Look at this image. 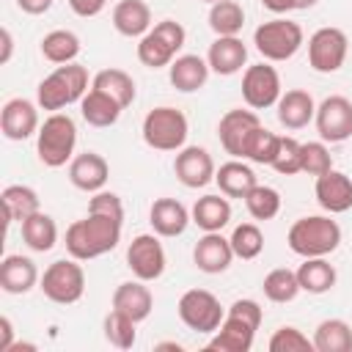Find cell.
I'll return each instance as SVG.
<instances>
[{"mask_svg": "<svg viewBox=\"0 0 352 352\" xmlns=\"http://www.w3.org/2000/svg\"><path fill=\"white\" fill-rule=\"evenodd\" d=\"M121 228L124 220L102 212H88L82 220H74L66 228V250L77 261H91L99 258L121 242Z\"/></svg>", "mask_w": 352, "mask_h": 352, "instance_id": "cell-1", "label": "cell"}, {"mask_svg": "<svg viewBox=\"0 0 352 352\" xmlns=\"http://www.w3.org/2000/svg\"><path fill=\"white\" fill-rule=\"evenodd\" d=\"M286 245L292 253L302 258L330 256L341 245V226L330 214H305L292 223L286 234Z\"/></svg>", "mask_w": 352, "mask_h": 352, "instance_id": "cell-2", "label": "cell"}, {"mask_svg": "<svg viewBox=\"0 0 352 352\" xmlns=\"http://www.w3.org/2000/svg\"><path fill=\"white\" fill-rule=\"evenodd\" d=\"M88 94V69L82 63H63L55 66V72H50L38 88H36V102L41 110L50 113H60L63 107L80 102Z\"/></svg>", "mask_w": 352, "mask_h": 352, "instance_id": "cell-3", "label": "cell"}, {"mask_svg": "<svg viewBox=\"0 0 352 352\" xmlns=\"http://www.w3.org/2000/svg\"><path fill=\"white\" fill-rule=\"evenodd\" d=\"M77 124L69 113H50L36 132V154L47 168H63L74 160Z\"/></svg>", "mask_w": 352, "mask_h": 352, "instance_id": "cell-4", "label": "cell"}, {"mask_svg": "<svg viewBox=\"0 0 352 352\" xmlns=\"http://www.w3.org/2000/svg\"><path fill=\"white\" fill-rule=\"evenodd\" d=\"M140 135H143L146 146L154 148V151H179L187 143L190 121L182 110H176L170 104H162V107H154V110L146 113Z\"/></svg>", "mask_w": 352, "mask_h": 352, "instance_id": "cell-5", "label": "cell"}, {"mask_svg": "<svg viewBox=\"0 0 352 352\" xmlns=\"http://www.w3.org/2000/svg\"><path fill=\"white\" fill-rule=\"evenodd\" d=\"M253 44L264 60L280 63L300 52V47L305 44V33L297 22H292L286 16H275L270 22H261L253 30Z\"/></svg>", "mask_w": 352, "mask_h": 352, "instance_id": "cell-6", "label": "cell"}, {"mask_svg": "<svg viewBox=\"0 0 352 352\" xmlns=\"http://www.w3.org/2000/svg\"><path fill=\"white\" fill-rule=\"evenodd\" d=\"M184 41H187V30L182 28V22L162 19L157 25H151V30L146 36H140V41H138V60L146 69H165V66L173 63V58L179 55Z\"/></svg>", "mask_w": 352, "mask_h": 352, "instance_id": "cell-7", "label": "cell"}, {"mask_svg": "<svg viewBox=\"0 0 352 352\" xmlns=\"http://www.w3.org/2000/svg\"><path fill=\"white\" fill-rule=\"evenodd\" d=\"M38 289L47 300L58 305H72L85 294V272L77 264V258H58L44 270Z\"/></svg>", "mask_w": 352, "mask_h": 352, "instance_id": "cell-8", "label": "cell"}, {"mask_svg": "<svg viewBox=\"0 0 352 352\" xmlns=\"http://www.w3.org/2000/svg\"><path fill=\"white\" fill-rule=\"evenodd\" d=\"M176 311H179V319L190 330L204 333V336H212L220 327V322L226 319V308L209 289H187L179 297Z\"/></svg>", "mask_w": 352, "mask_h": 352, "instance_id": "cell-9", "label": "cell"}, {"mask_svg": "<svg viewBox=\"0 0 352 352\" xmlns=\"http://www.w3.org/2000/svg\"><path fill=\"white\" fill-rule=\"evenodd\" d=\"M346 50H349V38L341 28H333V25L319 28L308 38V63L319 74H333L344 66Z\"/></svg>", "mask_w": 352, "mask_h": 352, "instance_id": "cell-10", "label": "cell"}, {"mask_svg": "<svg viewBox=\"0 0 352 352\" xmlns=\"http://www.w3.org/2000/svg\"><path fill=\"white\" fill-rule=\"evenodd\" d=\"M316 132L324 143H344L352 138V102L341 94H330L316 104Z\"/></svg>", "mask_w": 352, "mask_h": 352, "instance_id": "cell-11", "label": "cell"}, {"mask_svg": "<svg viewBox=\"0 0 352 352\" xmlns=\"http://www.w3.org/2000/svg\"><path fill=\"white\" fill-rule=\"evenodd\" d=\"M280 74L270 63H253L242 74V99L250 110H267L280 99Z\"/></svg>", "mask_w": 352, "mask_h": 352, "instance_id": "cell-12", "label": "cell"}, {"mask_svg": "<svg viewBox=\"0 0 352 352\" xmlns=\"http://www.w3.org/2000/svg\"><path fill=\"white\" fill-rule=\"evenodd\" d=\"M165 248L160 242V234H138L126 248V267L138 280H157L165 272Z\"/></svg>", "mask_w": 352, "mask_h": 352, "instance_id": "cell-13", "label": "cell"}, {"mask_svg": "<svg viewBox=\"0 0 352 352\" xmlns=\"http://www.w3.org/2000/svg\"><path fill=\"white\" fill-rule=\"evenodd\" d=\"M261 126L258 116L253 110H228L220 124H217V138H220V146L226 148V154H231L234 160H245V151H248V140L250 135Z\"/></svg>", "mask_w": 352, "mask_h": 352, "instance_id": "cell-14", "label": "cell"}, {"mask_svg": "<svg viewBox=\"0 0 352 352\" xmlns=\"http://www.w3.org/2000/svg\"><path fill=\"white\" fill-rule=\"evenodd\" d=\"M173 173L176 179L190 187V190H198V187H206L209 182H214V160L212 154L204 148V146H184L176 151V160H173Z\"/></svg>", "mask_w": 352, "mask_h": 352, "instance_id": "cell-15", "label": "cell"}, {"mask_svg": "<svg viewBox=\"0 0 352 352\" xmlns=\"http://www.w3.org/2000/svg\"><path fill=\"white\" fill-rule=\"evenodd\" d=\"M38 102H30L25 96H14L0 110V129L8 140H28L38 132Z\"/></svg>", "mask_w": 352, "mask_h": 352, "instance_id": "cell-16", "label": "cell"}, {"mask_svg": "<svg viewBox=\"0 0 352 352\" xmlns=\"http://www.w3.org/2000/svg\"><path fill=\"white\" fill-rule=\"evenodd\" d=\"M234 248H231V239H226L220 231H204V236L195 242L192 248V261L201 272L206 275H220L231 267L234 261Z\"/></svg>", "mask_w": 352, "mask_h": 352, "instance_id": "cell-17", "label": "cell"}, {"mask_svg": "<svg viewBox=\"0 0 352 352\" xmlns=\"http://www.w3.org/2000/svg\"><path fill=\"white\" fill-rule=\"evenodd\" d=\"M314 192H316L319 206L324 212H330V214H341V212L352 209V179L344 170L333 168V170L316 176Z\"/></svg>", "mask_w": 352, "mask_h": 352, "instance_id": "cell-18", "label": "cell"}, {"mask_svg": "<svg viewBox=\"0 0 352 352\" xmlns=\"http://www.w3.org/2000/svg\"><path fill=\"white\" fill-rule=\"evenodd\" d=\"M110 179V165L96 151H82L69 162V182L82 192H99L104 190Z\"/></svg>", "mask_w": 352, "mask_h": 352, "instance_id": "cell-19", "label": "cell"}, {"mask_svg": "<svg viewBox=\"0 0 352 352\" xmlns=\"http://www.w3.org/2000/svg\"><path fill=\"white\" fill-rule=\"evenodd\" d=\"M206 63L214 74L220 77H231L236 72H242V66L248 63V47L239 36H217L209 44L206 52Z\"/></svg>", "mask_w": 352, "mask_h": 352, "instance_id": "cell-20", "label": "cell"}, {"mask_svg": "<svg viewBox=\"0 0 352 352\" xmlns=\"http://www.w3.org/2000/svg\"><path fill=\"white\" fill-rule=\"evenodd\" d=\"M41 280L36 261L22 253H11L0 261V289L6 294H28Z\"/></svg>", "mask_w": 352, "mask_h": 352, "instance_id": "cell-21", "label": "cell"}, {"mask_svg": "<svg viewBox=\"0 0 352 352\" xmlns=\"http://www.w3.org/2000/svg\"><path fill=\"white\" fill-rule=\"evenodd\" d=\"M148 223L160 236H182L192 223V214L176 198H157L148 209Z\"/></svg>", "mask_w": 352, "mask_h": 352, "instance_id": "cell-22", "label": "cell"}, {"mask_svg": "<svg viewBox=\"0 0 352 352\" xmlns=\"http://www.w3.org/2000/svg\"><path fill=\"white\" fill-rule=\"evenodd\" d=\"M113 308L126 314L135 322H143V319H148V314L154 308V294L146 286V280H138V278L135 280H124L113 292Z\"/></svg>", "mask_w": 352, "mask_h": 352, "instance_id": "cell-23", "label": "cell"}, {"mask_svg": "<svg viewBox=\"0 0 352 352\" xmlns=\"http://www.w3.org/2000/svg\"><path fill=\"white\" fill-rule=\"evenodd\" d=\"M253 338H256V327H250L248 322L226 314L220 327L212 333L206 349H212V352H250Z\"/></svg>", "mask_w": 352, "mask_h": 352, "instance_id": "cell-24", "label": "cell"}, {"mask_svg": "<svg viewBox=\"0 0 352 352\" xmlns=\"http://www.w3.org/2000/svg\"><path fill=\"white\" fill-rule=\"evenodd\" d=\"M209 63L206 58L201 55H176L173 63L168 66V80L176 91L182 94H192V91H201L209 80Z\"/></svg>", "mask_w": 352, "mask_h": 352, "instance_id": "cell-25", "label": "cell"}, {"mask_svg": "<svg viewBox=\"0 0 352 352\" xmlns=\"http://www.w3.org/2000/svg\"><path fill=\"white\" fill-rule=\"evenodd\" d=\"M275 110H278L280 126H286V129H302V126H308V124L314 121V116H316V102H314V96H311L308 91L292 88V91L280 94Z\"/></svg>", "mask_w": 352, "mask_h": 352, "instance_id": "cell-26", "label": "cell"}, {"mask_svg": "<svg viewBox=\"0 0 352 352\" xmlns=\"http://www.w3.org/2000/svg\"><path fill=\"white\" fill-rule=\"evenodd\" d=\"M113 28L126 38H140L151 30V8L143 0H118L113 8Z\"/></svg>", "mask_w": 352, "mask_h": 352, "instance_id": "cell-27", "label": "cell"}, {"mask_svg": "<svg viewBox=\"0 0 352 352\" xmlns=\"http://www.w3.org/2000/svg\"><path fill=\"white\" fill-rule=\"evenodd\" d=\"M190 214L201 231H223L231 223V201L223 192L220 195H201L192 204Z\"/></svg>", "mask_w": 352, "mask_h": 352, "instance_id": "cell-28", "label": "cell"}, {"mask_svg": "<svg viewBox=\"0 0 352 352\" xmlns=\"http://www.w3.org/2000/svg\"><path fill=\"white\" fill-rule=\"evenodd\" d=\"M121 104L107 96L104 91L99 88H88V94L80 99V116L85 118V124L96 126V129H104V126H113L121 116Z\"/></svg>", "mask_w": 352, "mask_h": 352, "instance_id": "cell-29", "label": "cell"}, {"mask_svg": "<svg viewBox=\"0 0 352 352\" xmlns=\"http://www.w3.org/2000/svg\"><path fill=\"white\" fill-rule=\"evenodd\" d=\"M214 182H217L220 192L228 195V198H245V195L258 184L253 168L245 165L242 160H228V162H223V165L217 168V173H214Z\"/></svg>", "mask_w": 352, "mask_h": 352, "instance_id": "cell-30", "label": "cell"}, {"mask_svg": "<svg viewBox=\"0 0 352 352\" xmlns=\"http://www.w3.org/2000/svg\"><path fill=\"white\" fill-rule=\"evenodd\" d=\"M297 280L300 289L308 294H324L336 286L338 272L336 267L327 261V256H316V258H302V264L297 267Z\"/></svg>", "mask_w": 352, "mask_h": 352, "instance_id": "cell-31", "label": "cell"}, {"mask_svg": "<svg viewBox=\"0 0 352 352\" xmlns=\"http://www.w3.org/2000/svg\"><path fill=\"white\" fill-rule=\"evenodd\" d=\"M0 198H3V209H6V223H22L30 214L41 212L38 192L28 184H8Z\"/></svg>", "mask_w": 352, "mask_h": 352, "instance_id": "cell-32", "label": "cell"}, {"mask_svg": "<svg viewBox=\"0 0 352 352\" xmlns=\"http://www.w3.org/2000/svg\"><path fill=\"white\" fill-rule=\"evenodd\" d=\"M22 226V242L33 250V253H47L55 248L58 242V226L47 212H36L28 220L19 223Z\"/></svg>", "mask_w": 352, "mask_h": 352, "instance_id": "cell-33", "label": "cell"}, {"mask_svg": "<svg viewBox=\"0 0 352 352\" xmlns=\"http://www.w3.org/2000/svg\"><path fill=\"white\" fill-rule=\"evenodd\" d=\"M91 88H99L104 91L107 96H113L121 107H129L138 96V88H135V80L124 72V69H102L94 74L91 80Z\"/></svg>", "mask_w": 352, "mask_h": 352, "instance_id": "cell-34", "label": "cell"}, {"mask_svg": "<svg viewBox=\"0 0 352 352\" xmlns=\"http://www.w3.org/2000/svg\"><path fill=\"white\" fill-rule=\"evenodd\" d=\"M316 352H352V327L344 319H324L314 330Z\"/></svg>", "mask_w": 352, "mask_h": 352, "instance_id": "cell-35", "label": "cell"}, {"mask_svg": "<svg viewBox=\"0 0 352 352\" xmlns=\"http://www.w3.org/2000/svg\"><path fill=\"white\" fill-rule=\"evenodd\" d=\"M41 55H44L50 63H55V66L74 63L77 55H80V38H77V33L63 30V28L50 30V33L41 38Z\"/></svg>", "mask_w": 352, "mask_h": 352, "instance_id": "cell-36", "label": "cell"}, {"mask_svg": "<svg viewBox=\"0 0 352 352\" xmlns=\"http://www.w3.org/2000/svg\"><path fill=\"white\" fill-rule=\"evenodd\" d=\"M261 289H264V297L270 302H292L302 292L300 280H297V270H289V267L270 270L261 280Z\"/></svg>", "mask_w": 352, "mask_h": 352, "instance_id": "cell-37", "label": "cell"}, {"mask_svg": "<svg viewBox=\"0 0 352 352\" xmlns=\"http://www.w3.org/2000/svg\"><path fill=\"white\" fill-rule=\"evenodd\" d=\"M209 28L214 36H239L245 28V8L236 0H217L209 8Z\"/></svg>", "mask_w": 352, "mask_h": 352, "instance_id": "cell-38", "label": "cell"}, {"mask_svg": "<svg viewBox=\"0 0 352 352\" xmlns=\"http://www.w3.org/2000/svg\"><path fill=\"white\" fill-rule=\"evenodd\" d=\"M104 338H107V344L110 346H116V349H132L135 346V341H138V322L135 319H129L126 314H121V311H110L107 316H104Z\"/></svg>", "mask_w": 352, "mask_h": 352, "instance_id": "cell-39", "label": "cell"}, {"mask_svg": "<svg viewBox=\"0 0 352 352\" xmlns=\"http://www.w3.org/2000/svg\"><path fill=\"white\" fill-rule=\"evenodd\" d=\"M242 201L253 220H272L280 212V192L270 184H256Z\"/></svg>", "mask_w": 352, "mask_h": 352, "instance_id": "cell-40", "label": "cell"}, {"mask_svg": "<svg viewBox=\"0 0 352 352\" xmlns=\"http://www.w3.org/2000/svg\"><path fill=\"white\" fill-rule=\"evenodd\" d=\"M231 248H234V256L242 258V261H250L256 256H261L264 250V234L256 223H242L231 231Z\"/></svg>", "mask_w": 352, "mask_h": 352, "instance_id": "cell-41", "label": "cell"}, {"mask_svg": "<svg viewBox=\"0 0 352 352\" xmlns=\"http://www.w3.org/2000/svg\"><path fill=\"white\" fill-rule=\"evenodd\" d=\"M333 170V157L330 148L324 146V140H308L300 146V173L308 176H322Z\"/></svg>", "mask_w": 352, "mask_h": 352, "instance_id": "cell-42", "label": "cell"}, {"mask_svg": "<svg viewBox=\"0 0 352 352\" xmlns=\"http://www.w3.org/2000/svg\"><path fill=\"white\" fill-rule=\"evenodd\" d=\"M278 143H280V135L270 132L267 126H258L250 140H248V151H245V160L256 162V165H272L275 154H278Z\"/></svg>", "mask_w": 352, "mask_h": 352, "instance_id": "cell-43", "label": "cell"}, {"mask_svg": "<svg viewBox=\"0 0 352 352\" xmlns=\"http://www.w3.org/2000/svg\"><path fill=\"white\" fill-rule=\"evenodd\" d=\"M267 346H270V352H311L314 341L302 330H297L294 324H283L272 333Z\"/></svg>", "mask_w": 352, "mask_h": 352, "instance_id": "cell-44", "label": "cell"}, {"mask_svg": "<svg viewBox=\"0 0 352 352\" xmlns=\"http://www.w3.org/2000/svg\"><path fill=\"white\" fill-rule=\"evenodd\" d=\"M300 140L289 138V135H280V143H278V154L272 160L270 168H275L280 176H294L300 173Z\"/></svg>", "mask_w": 352, "mask_h": 352, "instance_id": "cell-45", "label": "cell"}, {"mask_svg": "<svg viewBox=\"0 0 352 352\" xmlns=\"http://www.w3.org/2000/svg\"><path fill=\"white\" fill-rule=\"evenodd\" d=\"M226 314H231V316H236V319H242V322H248L250 327H261V319H264V311H261V305L256 302V300H250V297H242V300H234L231 305H228V311Z\"/></svg>", "mask_w": 352, "mask_h": 352, "instance_id": "cell-46", "label": "cell"}, {"mask_svg": "<svg viewBox=\"0 0 352 352\" xmlns=\"http://www.w3.org/2000/svg\"><path fill=\"white\" fill-rule=\"evenodd\" d=\"M88 212H102V214H113V217H121L124 220V204L116 192L110 190H99L94 192V198L88 201Z\"/></svg>", "mask_w": 352, "mask_h": 352, "instance_id": "cell-47", "label": "cell"}, {"mask_svg": "<svg viewBox=\"0 0 352 352\" xmlns=\"http://www.w3.org/2000/svg\"><path fill=\"white\" fill-rule=\"evenodd\" d=\"M104 6H107V0H69V8H72L77 16H85V19L102 14Z\"/></svg>", "mask_w": 352, "mask_h": 352, "instance_id": "cell-48", "label": "cell"}, {"mask_svg": "<svg viewBox=\"0 0 352 352\" xmlns=\"http://www.w3.org/2000/svg\"><path fill=\"white\" fill-rule=\"evenodd\" d=\"M16 6H19V11L38 16V14H47L52 8V0H16Z\"/></svg>", "mask_w": 352, "mask_h": 352, "instance_id": "cell-49", "label": "cell"}, {"mask_svg": "<svg viewBox=\"0 0 352 352\" xmlns=\"http://www.w3.org/2000/svg\"><path fill=\"white\" fill-rule=\"evenodd\" d=\"M14 344V324L8 316H0V352H8Z\"/></svg>", "mask_w": 352, "mask_h": 352, "instance_id": "cell-50", "label": "cell"}, {"mask_svg": "<svg viewBox=\"0 0 352 352\" xmlns=\"http://www.w3.org/2000/svg\"><path fill=\"white\" fill-rule=\"evenodd\" d=\"M0 38H3V52H0V66H6L11 60V52H14V36L8 28L0 30Z\"/></svg>", "mask_w": 352, "mask_h": 352, "instance_id": "cell-51", "label": "cell"}, {"mask_svg": "<svg viewBox=\"0 0 352 352\" xmlns=\"http://www.w3.org/2000/svg\"><path fill=\"white\" fill-rule=\"evenodd\" d=\"M261 6L272 14H286V11H294V0H261Z\"/></svg>", "mask_w": 352, "mask_h": 352, "instance_id": "cell-52", "label": "cell"}, {"mask_svg": "<svg viewBox=\"0 0 352 352\" xmlns=\"http://www.w3.org/2000/svg\"><path fill=\"white\" fill-rule=\"evenodd\" d=\"M319 0H294V11H308V8H314Z\"/></svg>", "mask_w": 352, "mask_h": 352, "instance_id": "cell-53", "label": "cell"}, {"mask_svg": "<svg viewBox=\"0 0 352 352\" xmlns=\"http://www.w3.org/2000/svg\"><path fill=\"white\" fill-rule=\"evenodd\" d=\"M157 349H173V352H182V344H176V341H160Z\"/></svg>", "mask_w": 352, "mask_h": 352, "instance_id": "cell-54", "label": "cell"}, {"mask_svg": "<svg viewBox=\"0 0 352 352\" xmlns=\"http://www.w3.org/2000/svg\"><path fill=\"white\" fill-rule=\"evenodd\" d=\"M204 3H209V6H212V3H217V0H204Z\"/></svg>", "mask_w": 352, "mask_h": 352, "instance_id": "cell-55", "label": "cell"}]
</instances>
